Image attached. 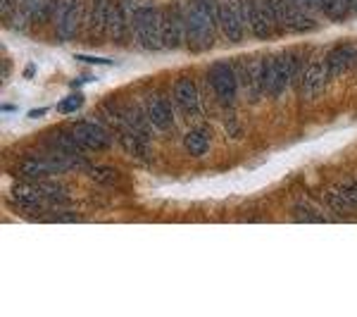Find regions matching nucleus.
Segmentation results:
<instances>
[{"mask_svg": "<svg viewBox=\"0 0 357 317\" xmlns=\"http://www.w3.org/2000/svg\"><path fill=\"white\" fill-rule=\"evenodd\" d=\"M82 103H84V98H82V96H79V94H72V96L62 98V101L57 103V110H60L62 115L74 112V110H79V108H82Z\"/></svg>", "mask_w": 357, "mask_h": 317, "instance_id": "26", "label": "nucleus"}, {"mask_svg": "<svg viewBox=\"0 0 357 317\" xmlns=\"http://www.w3.org/2000/svg\"><path fill=\"white\" fill-rule=\"evenodd\" d=\"M174 98L186 115H195L198 112V89H195L193 79L183 77V79H176L174 82Z\"/></svg>", "mask_w": 357, "mask_h": 317, "instance_id": "14", "label": "nucleus"}, {"mask_svg": "<svg viewBox=\"0 0 357 317\" xmlns=\"http://www.w3.org/2000/svg\"><path fill=\"white\" fill-rule=\"evenodd\" d=\"M77 60H82V62H91V65H110V60H105V57H91V55H77Z\"/></svg>", "mask_w": 357, "mask_h": 317, "instance_id": "32", "label": "nucleus"}, {"mask_svg": "<svg viewBox=\"0 0 357 317\" xmlns=\"http://www.w3.org/2000/svg\"><path fill=\"white\" fill-rule=\"evenodd\" d=\"M293 217H296V220H303V222H324V217H321L317 210H312V207H307V205H296V207H293Z\"/></svg>", "mask_w": 357, "mask_h": 317, "instance_id": "25", "label": "nucleus"}, {"mask_svg": "<svg viewBox=\"0 0 357 317\" xmlns=\"http://www.w3.org/2000/svg\"><path fill=\"white\" fill-rule=\"evenodd\" d=\"M160 29L165 48H178L186 43V15L178 13V8H167L165 13H160Z\"/></svg>", "mask_w": 357, "mask_h": 317, "instance_id": "6", "label": "nucleus"}, {"mask_svg": "<svg viewBox=\"0 0 357 317\" xmlns=\"http://www.w3.org/2000/svg\"><path fill=\"white\" fill-rule=\"evenodd\" d=\"M151 117H146L141 110H126V126L124 129L134 131V134L143 136L146 141H151Z\"/></svg>", "mask_w": 357, "mask_h": 317, "instance_id": "18", "label": "nucleus"}, {"mask_svg": "<svg viewBox=\"0 0 357 317\" xmlns=\"http://www.w3.org/2000/svg\"><path fill=\"white\" fill-rule=\"evenodd\" d=\"M276 13H279V24L281 29H289V31L303 34L317 27V22L310 17L296 0H274Z\"/></svg>", "mask_w": 357, "mask_h": 317, "instance_id": "5", "label": "nucleus"}, {"mask_svg": "<svg viewBox=\"0 0 357 317\" xmlns=\"http://www.w3.org/2000/svg\"><path fill=\"white\" fill-rule=\"evenodd\" d=\"M74 134L79 141L84 143L89 151H102V148H110V134L96 122H77L74 124Z\"/></svg>", "mask_w": 357, "mask_h": 317, "instance_id": "10", "label": "nucleus"}, {"mask_svg": "<svg viewBox=\"0 0 357 317\" xmlns=\"http://www.w3.org/2000/svg\"><path fill=\"white\" fill-rule=\"evenodd\" d=\"M317 5H319V13L331 17L333 22H343L345 20V10H348L345 0H317Z\"/></svg>", "mask_w": 357, "mask_h": 317, "instance_id": "22", "label": "nucleus"}, {"mask_svg": "<svg viewBox=\"0 0 357 317\" xmlns=\"http://www.w3.org/2000/svg\"><path fill=\"white\" fill-rule=\"evenodd\" d=\"M134 34L138 43L146 50H160L162 45V29H160V13L153 5H143L134 10Z\"/></svg>", "mask_w": 357, "mask_h": 317, "instance_id": "2", "label": "nucleus"}, {"mask_svg": "<svg viewBox=\"0 0 357 317\" xmlns=\"http://www.w3.org/2000/svg\"><path fill=\"white\" fill-rule=\"evenodd\" d=\"M220 24H222V31L227 34L229 41H243L245 13H243L241 0H227V3H222Z\"/></svg>", "mask_w": 357, "mask_h": 317, "instance_id": "7", "label": "nucleus"}, {"mask_svg": "<svg viewBox=\"0 0 357 317\" xmlns=\"http://www.w3.org/2000/svg\"><path fill=\"white\" fill-rule=\"evenodd\" d=\"M43 220H50V222H79L82 217L77 215V212H67V210H62V212H45V217Z\"/></svg>", "mask_w": 357, "mask_h": 317, "instance_id": "27", "label": "nucleus"}, {"mask_svg": "<svg viewBox=\"0 0 357 317\" xmlns=\"http://www.w3.org/2000/svg\"><path fill=\"white\" fill-rule=\"evenodd\" d=\"M183 146H186L188 155H195V158H200V155L207 153V146H210V141H207V134L203 131H191V134H186L183 138Z\"/></svg>", "mask_w": 357, "mask_h": 317, "instance_id": "21", "label": "nucleus"}, {"mask_svg": "<svg viewBox=\"0 0 357 317\" xmlns=\"http://www.w3.org/2000/svg\"><path fill=\"white\" fill-rule=\"evenodd\" d=\"M129 29H134V17H129L124 3H112L110 5V17H107V31L110 38L117 45L129 41Z\"/></svg>", "mask_w": 357, "mask_h": 317, "instance_id": "9", "label": "nucleus"}, {"mask_svg": "<svg viewBox=\"0 0 357 317\" xmlns=\"http://www.w3.org/2000/svg\"><path fill=\"white\" fill-rule=\"evenodd\" d=\"M186 45L193 50V53H200V50H207L215 41V22L207 17L205 8L200 0H188L186 10Z\"/></svg>", "mask_w": 357, "mask_h": 317, "instance_id": "1", "label": "nucleus"}, {"mask_svg": "<svg viewBox=\"0 0 357 317\" xmlns=\"http://www.w3.org/2000/svg\"><path fill=\"white\" fill-rule=\"evenodd\" d=\"M345 5H348V10H353L357 15V0H345Z\"/></svg>", "mask_w": 357, "mask_h": 317, "instance_id": "33", "label": "nucleus"}, {"mask_svg": "<svg viewBox=\"0 0 357 317\" xmlns=\"http://www.w3.org/2000/svg\"><path fill=\"white\" fill-rule=\"evenodd\" d=\"M326 205H329L331 210H333V215H338V217H353V215H357V207L341 193V189H338V191H329V193H326Z\"/></svg>", "mask_w": 357, "mask_h": 317, "instance_id": "19", "label": "nucleus"}, {"mask_svg": "<svg viewBox=\"0 0 357 317\" xmlns=\"http://www.w3.org/2000/svg\"><path fill=\"white\" fill-rule=\"evenodd\" d=\"M262 67V91L269 98H279L286 91V86L291 84V65H289V55L281 57H264L260 60Z\"/></svg>", "mask_w": 357, "mask_h": 317, "instance_id": "3", "label": "nucleus"}, {"mask_svg": "<svg viewBox=\"0 0 357 317\" xmlns=\"http://www.w3.org/2000/svg\"><path fill=\"white\" fill-rule=\"evenodd\" d=\"M41 115H45V108H41V110H33V112H29V117H41Z\"/></svg>", "mask_w": 357, "mask_h": 317, "instance_id": "34", "label": "nucleus"}, {"mask_svg": "<svg viewBox=\"0 0 357 317\" xmlns=\"http://www.w3.org/2000/svg\"><path fill=\"white\" fill-rule=\"evenodd\" d=\"M17 5H20V0H0V10H3V17H5V20H13Z\"/></svg>", "mask_w": 357, "mask_h": 317, "instance_id": "29", "label": "nucleus"}, {"mask_svg": "<svg viewBox=\"0 0 357 317\" xmlns=\"http://www.w3.org/2000/svg\"><path fill=\"white\" fill-rule=\"evenodd\" d=\"M148 117H151L155 129L160 131H169L172 124H174V112H172V105L167 98H155L151 108H148Z\"/></svg>", "mask_w": 357, "mask_h": 317, "instance_id": "15", "label": "nucleus"}, {"mask_svg": "<svg viewBox=\"0 0 357 317\" xmlns=\"http://www.w3.org/2000/svg\"><path fill=\"white\" fill-rule=\"evenodd\" d=\"M207 82H210L215 96L220 98L222 103H227V105H231L236 101V96H238V82H236V74L229 62H217V65H212L210 72H207Z\"/></svg>", "mask_w": 357, "mask_h": 317, "instance_id": "4", "label": "nucleus"}, {"mask_svg": "<svg viewBox=\"0 0 357 317\" xmlns=\"http://www.w3.org/2000/svg\"><path fill=\"white\" fill-rule=\"evenodd\" d=\"M326 79H329V74H326V62L321 60H314L312 65L305 69V77H303V94L307 101H312L324 91V84Z\"/></svg>", "mask_w": 357, "mask_h": 317, "instance_id": "13", "label": "nucleus"}, {"mask_svg": "<svg viewBox=\"0 0 357 317\" xmlns=\"http://www.w3.org/2000/svg\"><path fill=\"white\" fill-rule=\"evenodd\" d=\"M341 193L357 207V184H341Z\"/></svg>", "mask_w": 357, "mask_h": 317, "instance_id": "30", "label": "nucleus"}, {"mask_svg": "<svg viewBox=\"0 0 357 317\" xmlns=\"http://www.w3.org/2000/svg\"><path fill=\"white\" fill-rule=\"evenodd\" d=\"M119 141H122V148L129 155H134V158H148V141L143 136L124 129L122 136H119Z\"/></svg>", "mask_w": 357, "mask_h": 317, "instance_id": "17", "label": "nucleus"}, {"mask_svg": "<svg viewBox=\"0 0 357 317\" xmlns=\"http://www.w3.org/2000/svg\"><path fill=\"white\" fill-rule=\"evenodd\" d=\"M355 60H357L355 45H338V48H333L324 60L329 79H336V77H341V74H345L350 67L355 65Z\"/></svg>", "mask_w": 357, "mask_h": 317, "instance_id": "11", "label": "nucleus"}, {"mask_svg": "<svg viewBox=\"0 0 357 317\" xmlns=\"http://www.w3.org/2000/svg\"><path fill=\"white\" fill-rule=\"evenodd\" d=\"M203 3V8H205V13H207V17H210L215 24H220V0H200Z\"/></svg>", "mask_w": 357, "mask_h": 317, "instance_id": "28", "label": "nucleus"}, {"mask_svg": "<svg viewBox=\"0 0 357 317\" xmlns=\"http://www.w3.org/2000/svg\"><path fill=\"white\" fill-rule=\"evenodd\" d=\"M60 3H62V0H43V3H41V10H38V17H36V24H33V27L43 24V22L55 20V15H57V8H60Z\"/></svg>", "mask_w": 357, "mask_h": 317, "instance_id": "24", "label": "nucleus"}, {"mask_svg": "<svg viewBox=\"0 0 357 317\" xmlns=\"http://www.w3.org/2000/svg\"><path fill=\"white\" fill-rule=\"evenodd\" d=\"M110 0H93L91 5V15H89V22H91V29L96 34H105L107 31V17H110Z\"/></svg>", "mask_w": 357, "mask_h": 317, "instance_id": "16", "label": "nucleus"}, {"mask_svg": "<svg viewBox=\"0 0 357 317\" xmlns=\"http://www.w3.org/2000/svg\"><path fill=\"white\" fill-rule=\"evenodd\" d=\"M238 74H241V86L248 91V98L250 101H257L264 91H262V79H260V74H262V67H260V62H255V60H238Z\"/></svg>", "mask_w": 357, "mask_h": 317, "instance_id": "12", "label": "nucleus"}, {"mask_svg": "<svg viewBox=\"0 0 357 317\" xmlns=\"http://www.w3.org/2000/svg\"><path fill=\"white\" fill-rule=\"evenodd\" d=\"M79 10H82V0H62L60 8H57L55 15V29H57V38L60 41H67V38L74 36L79 24Z\"/></svg>", "mask_w": 357, "mask_h": 317, "instance_id": "8", "label": "nucleus"}, {"mask_svg": "<svg viewBox=\"0 0 357 317\" xmlns=\"http://www.w3.org/2000/svg\"><path fill=\"white\" fill-rule=\"evenodd\" d=\"M86 175L91 177L96 184H102V186H110V184H117L119 175L117 170H112V167H105V165H89L86 167Z\"/></svg>", "mask_w": 357, "mask_h": 317, "instance_id": "20", "label": "nucleus"}, {"mask_svg": "<svg viewBox=\"0 0 357 317\" xmlns=\"http://www.w3.org/2000/svg\"><path fill=\"white\" fill-rule=\"evenodd\" d=\"M296 3L301 5V8H303L307 15H310V13H314V10L319 13V5H317V0H296Z\"/></svg>", "mask_w": 357, "mask_h": 317, "instance_id": "31", "label": "nucleus"}, {"mask_svg": "<svg viewBox=\"0 0 357 317\" xmlns=\"http://www.w3.org/2000/svg\"><path fill=\"white\" fill-rule=\"evenodd\" d=\"M38 189H41L43 198L48 200V203H53V205H65L67 191L60 186V184H55V182H41V184H38Z\"/></svg>", "mask_w": 357, "mask_h": 317, "instance_id": "23", "label": "nucleus"}, {"mask_svg": "<svg viewBox=\"0 0 357 317\" xmlns=\"http://www.w3.org/2000/svg\"><path fill=\"white\" fill-rule=\"evenodd\" d=\"M24 77L29 79V77H33V67H26V72H24Z\"/></svg>", "mask_w": 357, "mask_h": 317, "instance_id": "35", "label": "nucleus"}]
</instances>
